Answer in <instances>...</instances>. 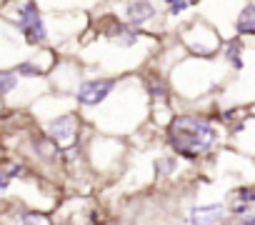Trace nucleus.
Wrapping results in <instances>:
<instances>
[{
    "label": "nucleus",
    "mask_w": 255,
    "mask_h": 225,
    "mask_svg": "<svg viewBox=\"0 0 255 225\" xmlns=\"http://www.w3.org/2000/svg\"><path fill=\"white\" fill-rule=\"evenodd\" d=\"M120 75H98V78H83L80 85L75 88V105L83 108H95L100 105L118 85Z\"/></svg>",
    "instance_id": "6"
},
{
    "label": "nucleus",
    "mask_w": 255,
    "mask_h": 225,
    "mask_svg": "<svg viewBox=\"0 0 255 225\" xmlns=\"http://www.w3.org/2000/svg\"><path fill=\"white\" fill-rule=\"evenodd\" d=\"M233 33L243 35V38H255V3L253 0H245V5L240 8L235 23H233Z\"/></svg>",
    "instance_id": "8"
},
{
    "label": "nucleus",
    "mask_w": 255,
    "mask_h": 225,
    "mask_svg": "<svg viewBox=\"0 0 255 225\" xmlns=\"http://www.w3.org/2000/svg\"><path fill=\"white\" fill-rule=\"evenodd\" d=\"M165 140L168 148L188 160H200L218 150L220 145V125L208 118V115H193V112H183V115H173L165 125Z\"/></svg>",
    "instance_id": "2"
},
{
    "label": "nucleus",
    "mask_w": 255,
    "mask_h": 225,
    "mask_svg": "<svg viewBox=\"0 0 255 225\" xmlns=\"http://www.w3.org/2000/svg\"><path fill=\"white\" fill-rule=\"evenodd\" d=\"M80 120H83V115H75V112H60V115H55L53 120H48V123L43 125V130H45V135H48L53 143L68 145V143H73V140L78 138V133H80Z\"/></svg>",
    "instance_id": "7"
},
{
    "label": "nucleus",
    "mask_w": 255,
    "mask_h": 225,
    "mask_svg": "<svg viewBox=\"0 0 255 225\" xmlns=\"http://www.w3.org/2000/svg\"><path fill=\"white\" fill-rule=\"evenodd\" d=\"M153 108V100L148 95L145 80L125 73L120 75L115 90L95 108H83V110H95V115L85 118V123H93L100 133L105 135H128L130 130H138L148 110Z\"/></svg>",
    "instance_id": "1"
},
{
    "label": "nucleus",
    "mask_w": 255,
    "mask_h": 225,
    "mask_svg": "<svg viewBox=\"0 0 255 225\" xmlns=\"http://www.w3.org/2000/svg\"><path fill=\"white\" fill-rule=\"evenodd\" d=\"M178 43H180V48L188 55L213 58L223 48V35H220V30H215V25L210 20H205L203 15H198L193 23H188L178 33Z\"/></svg>",
    "instance_id": "4"
},
{
    "label": "nucleus",
    "mask_w": 255,
    "mask_h": 225,
    "mask_svg": "<svg viewBox=\"0 0 255 225\" xmlns=\"http://www.w3.org/2000/svg\"><path fill=\"white\" fill-rule=\"evenodd\" d=\"M165 15H168L165 5H160L158 0H125V3H120V10H118L120 20L148 33H153L155 30L153 25L160 23Z\"/></svg>",
    "instance_id": "5"
},
{
    "label": "nucleus",
    "mask_w": 255,
    "mask_h": 225,
    "mask_svg": "<svg viewBox=\"0 0 255 225\" xmlns=\"http://www.w3.org/2000/svg\"><path fill=\"white\" fill-rule=\"evenodd\" d=\"M230 63L218 53L213 58H198L190 55L185 60H178L170 73V93L185 98V100H198L208 95L210 90L225 88V73Z\"/></svg>",
    "instance_id": "3"
}]
</instances>
